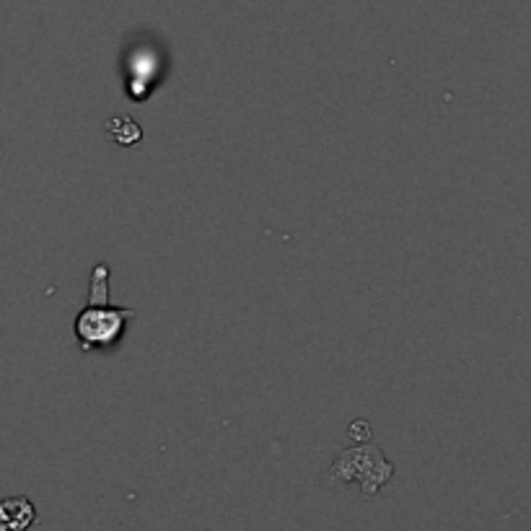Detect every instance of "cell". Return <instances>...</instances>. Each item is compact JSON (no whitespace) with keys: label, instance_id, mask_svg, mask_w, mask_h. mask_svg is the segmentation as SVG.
Masks as SVG:
<instances>
[{"label":"cell","instance_id":"1","mask_svg":"<svg viewBox=\"0 0 531 531\" xmlns=\"http://www.w3.org/2000/svg\"><path fill=\"white\" fill-rule=\"evenodd\" d=\"M109 275H112L109 265L96 262L94 272H91L89 304L78 311L76 324H73V332H76V340L83 353L114 348L120 337L125 335L127 322L138 317L135 309L109 304Z\"/></svg>","mask_w":531,"mask_h":531},{"label":"cell","instance_id":"2","mask_svg":"<svg viewBox=\"0 0 531 531\" xmlns=\"http://www.w3.org/2000/svg\"><path fill=\"white\" fill-rule=\"evenodd\" d=\"M394 464L389 462L376 441L355 443L340 451L332 467L327 469L329 482H358L363 498L371 500L381 493V487L394 477Z\"/></svg>","mask_w":531,"mask_h":531},{"label":"cell","instance_id":"3","mask_svg":"<svg viewBox=\"0 0 531 531\" xmlns=\"http://www.w3.org/2000/svg\"><path fill=\"white\" fill-rule=\"evenodd\" d=\"M37 521V508L26 495H11L0 503V531H29Z\"/></svg>","mask_w":531,"mask_h":531},{"label":"cell","instance_id":"4","mask_svg":"<svg viewBox=\"0 0 531 531\" xmlns=\"http://www.w3.org/2000/svg\"><path fill=\"white\" fill-rule=\"evenodd\" d=\"M350 438H355V441H371V433H368V423L366 420H355L353 425H350Z\"/></svg>","mask_w":531,"mask_h":531}]
</instances>
